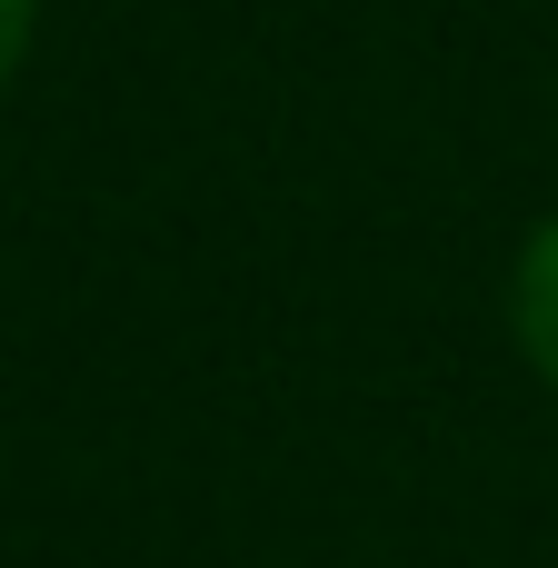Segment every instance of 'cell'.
Segmentation results:
<instances>
[{"instance_id":"cell-1","label":"cell","mask_w":558,"mask_h":568,"mask_svg":"<svg viewBox=\"0 0 558 568\" xmlns=\"http://www.w3.org/2000/svg\"><path fill=\"white\" fill-rule=\"evenodd\" d=\"M509 349H519V369L558 399V210L529 220L519 250H509Z\"/></svg>"},{"instance_id":"cell-2","label":"cell","mask_w":558,"mask_h":568,"mask_svg":"<svg viewBox=\"0 0 558 568\" xmlns=\"http://www.w3.org/2000/svg\"><path fill=\"white\" fill-rule=\"evenodd\" d=\"M30 30H40V0H0V90L20 80V60H30Z\"/></svg>"}]
</instances>
